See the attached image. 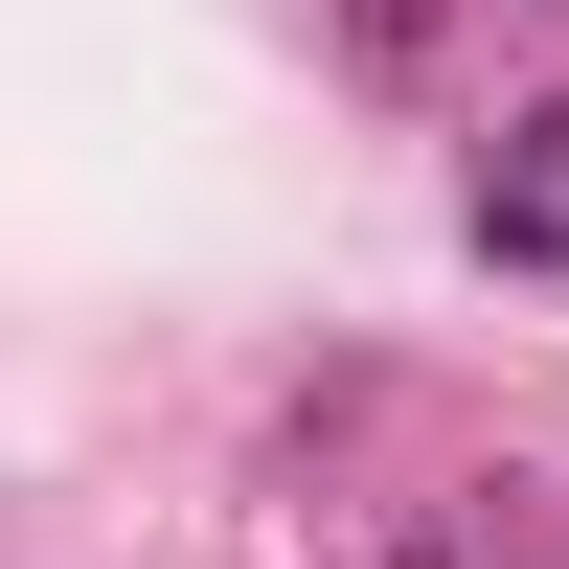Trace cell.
I'll use <instances>...</instances> for the list:
<instances>
[{
	"label": "cell",
	"mask_w": 569,
	"mask_h": 569,
	"mask_svg": "<svg viewBox=\"0 0 569 569\" xmlns=\"http://www.w3.org/2000/svg\"><path fill=\"white\" fill-rule=\"evenodd\" d=\"M547 23H569V0H547Z\"/></svg>",
	"instance_id": "1"
}]
</instances>
